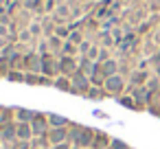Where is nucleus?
I'll use <instances>...</instances> for the list:
<instances>
[{
	"label": "nucleus",
	"instance_id": "obj_1",
	"mask_svg": "<svg viewBox=\"0 0 160 149\" xmlns=\"http://www.w3.org/2000/svg\"><path fill=\"white\" fill-rule=\"evenodd\" d=\"M0 149H136L59 114L0 105Z\"/></svg>",
	"mask_w": 160,
	"mask_h": 149
}]
</instances>
